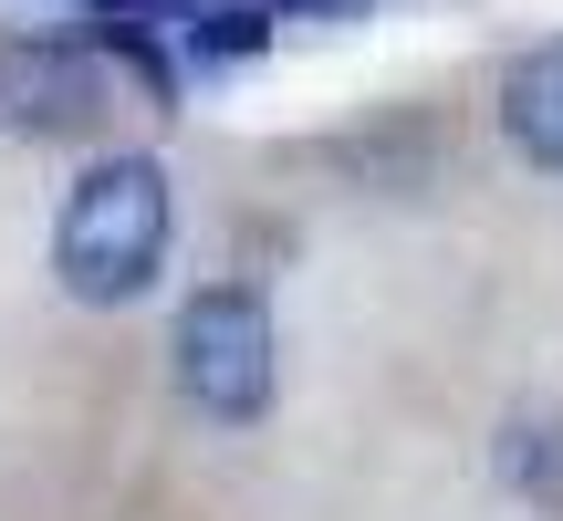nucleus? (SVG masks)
<instances>
[{"label":"nucleus","mask_w":563,"mask_h":521,"mask_svg":"<svg viewBox=\"0 0 563 521\" xmlns=\"http://www.w3.org/2000/svg\"><path fill=\"white\" fill-rule=\"evenodd\" d=\"M104 104H115V84L84 42H0V125L11 136H84Z\"/></svg>","instance_id":"3"},{"label":"nucleus","mask_w":563,"mask_h":521,"mask_svg":"<svg viewBox=\"0 0 563 521\" xmlns=\"http://www.w3.org/2000/svg\"><path fill=\"white\" fill-rule=\"evenodd\" d=\"M282 344H272V302L251 281H209L178 302V397L220 428H251L272 407Z\"/></svg>","instance_id":"2"},{"label":"nucleus","mask_w":563,"mask_h":521,"mask_svg":"<svg viewBox=\"0 0 563 521\" xmlns=\"http://www.w3.org/2000/svg\"><path fill=\"white\" fill-rule=\"evenodd\" d=\"M272 42V0H199L188 11V53L199 63H251Z\"/></svg>","instance_id":"6"},{"label":"nucleus","mask_w":563,"mask_h":521,"mask_svg":"<svg viewBox=\"0 0 563 521\" xmlns=\"http://www.w3.org/2000/svg\"><path fill=\"white\" fill-rule=\"evenodd\" d=\"M167 241H178L167 167L157 157H95L53 220V281L74 302H95V313H115V302H136L167 271Z\"/></svg>","instance_id":"1"},{"label":"nucleus","mask_w":563,"mask_h":521,"mask_svg":"<svg viewBox=\"0 0 563 521\" xmlns=\"http://www.w3.org/2000/svg\"><path fill=\"white\" fill-rule=\"evenodd\" d=\"M501 136L522 146L532 167L563 178V42H532V53L501 74Z\"/></svg>","instance_id":"4"},{"label":"nucleus","mask_w":563,"mask_h":521,"mask_svg":"<svg viewBox=\"0 0 563 521\" xmlns=\"http://www.w3.org/2000/svg\"><path fill=\"white\" fill-rule=\"evenodd\" d=\"M501 480L522 490V501L563 511V418H553V407H543V418H511V428H501Z\"/></svg>","instance_id":"5"}]
</instances>
